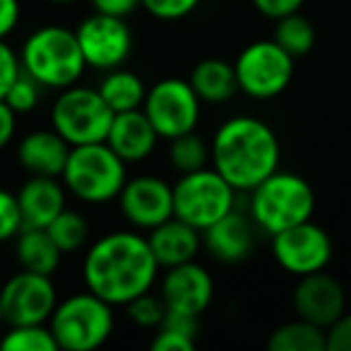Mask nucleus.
Here are the masks:
<instances>
[{"label":"nucleus","instance_id":"f257e3e1","mask_svg":"<svg viewBox=\"0 0 351 351\" xmlns=\"http://www.w3.org/2000/svg\"><path fill=\"white\" fill-rule=\"evenodd\" d=\"M159 263L149 239L137 231H111L89 245L82 260L84 287L106 303L128 306L132 298L152 291Z\"/></svg>","mask_w":351,"mask_h":351},{"label":"nucleus","instance_id":"f03ea898","mask_svg":"<svg viewBox=\"0 0 351 351\" xmlns=\"http://www.w3.org/2000/svg\"><path fill=\"white\" fill-rule=\"evenodd\" d=\"M279 140L265 121L255 116H234L217 128L210 159L239 193H250L279 169Z\"/></svg>","mask_w":351,"mask_h":351},{"label":"nucleus","instance_id":"7ed1b4c3","mask_svg":"<svg viewBox=\"0 0 351 351\" xmlns=\"http://www.w3.org/2000/svg\"><path fill=\"white\" fill-rule=\"evenodd\" d=\"M20 63L22 70L41 87L58 92L77 84L87 68L77 34L60 25H46L32 32L22 44Z\"/></svg>","mask_w":351,"mask_h":351},{"label":"nucleus","instance_id":"20e7f679","mask_svg":"<svg viewBox=\"0 0 351 351\" xmlns=\"http://www.w3.org/2000/svg\"><path fill=\"white\" fill-rule=\"evenodd\" d=\"M315 212V193L298 173L274 171L250 191L248 215L260 231L274 236L279 231L308 221Z\"/></svg>","mask_w":351,"mask_h":351},{"label":"nucleus","instance_id":"39448f33","mask_svg":"<svg viewBox=\"0 0 351 351\" xmlns=\"http://www.w3.org/2000/svg\"><path fill=\"white\" fill-rule=\"evenodd\" d=\"M60 178L70 195L80 202L106 205L121 195L128 181V164L108 147V142L77 145L70 149Z\"/></svg>","mask_w":351,"mask_h":351},{"label":"nucleus","instance_id":"423d86ee","mask_svg":"<svg viewBox=\"0 0 351 351\" xmlns=\"http://www.w3.org/2000/svg\"><path fill=\"white\" fill-rule=\"evenodd\" d=\"M58 349L63 351H94L108 341L116 327L113 306L97 293L80 291L63 298L49 320Z\"/></svg>","mask_w":351,"mask_h":351},{"label":"nucleus","instance_id":"0eeeda50","mask_svg":"<svg viewBox=\"0 0 351 351\" xmlns=\"http://www.w3.org/2000/svg\"><path fill=\"white\" fill-rule=\"evenodd\" d=\"M236 188L217 169L181 173L173 183V217L205 231L224 215L236 210Z\"/></svg>","mask_w":351,"mask_h":351},{"label":"nucleus","instance_id":"6e6552de","mask_svg":"<svg viewBox=\"0 0 351 351\" xmlns=\"http://www.w3.org/2000/svg\"><path fill=\"white\" fill-rule=\"evenodd\" d=\"M116 113L111 111L99 89L73 84L60 89L51 108V125L70 147L106 142Z\"/></svg>","mask_w":351,"mask_h":351},{"label":"nucleus","instance_id":"1a4fd4ad","mask_svg":"<svg viewBox=\"0 0 351 351\" xmlns=\"http://www.w3.org/2000/svg\"><path fill=\"white\" fill-rule=\"evenodd\" d=\"M239 89L250 99H274L289 87L293 77V56L274 39L253 41L234 63Z\"/></svg>","mask_w":351,"mask_h":351},{"label":"nucleus","instance_id":"9d476101","mask_svg":"<svg viewBox=\"0 0 351 351\" xmlns=\"http://www.w3.org/2000/svg\"><path fill=\"white\" fill-rule=\"evenodd\" d=\"M200 97L193 89L191 80L164 77L147 89L142 111L147 113L161 140H173L197 128L200 121Z\"/></svg>","mask_w":351,"mask_h":351},{"label":"nucleus","instance_id":"9b49d317","mask_svg":"<svg viewBox=\"0 0 351 351\" xmlns=\"http://www.w3.org/2000/svg\"><path fill=\"white\" fill-rule=\"evenodd\" d=\"M3 313L5 325H46L58 306V289L51 274L20 269L3 287Z\"/></svg>","mask_w":351,"mask_h":351},{"label":"nucleus","instance_id":"f8f14e48","mask_svg":"<svg viewBox=\"0 0 351 351\" xmlns=\"http://www.w3.org/2000/svg\"><path fill=\"white\" fill-rule=\"evenodd\" d=\"M87 68L113 70L121 68L132 53V32L125 17L92 12L75 29Z\"/></svg>","mask_w":351,"mask_h":351},{"label":"nucleus","instance_id":"ddd939ff","mask_svg":"<svg viewBox=\"0 0 351 351\" xmlns=\"http://www.w3.org/2000/svg\"><path fill=\"white\" fill-rule=\"evenodd\" d=\"M272 255L284 272L306 277V274L320 272L330 265L332 239L322 226L308 219L274 234Z\"/></svg>","mask_w":351,"mask_h":351},{"label":"nucleus","instance_id":"4468645a","mask_svg":"<svg viewBox=\"0 0 351 351\" xmlns=\"http://www.w3.org/2000/svg\"><path fill=\"white\" fill-rule=\"evenodd\" d=\"M118 207L130 226L152 231L173 217V186L159 176H135L123 186Z\"/></svg>","mask_w":351,"mask_h":351},{"label":"nucleus","instance_id":"2eb2a0df","mask_svg":"<svg viewBox=\"0 0 351 351\" xmlns=\"http://www.w3.org/2000/svg\"><path fill=\"white\" fill-rule=\"evenodd\" d=\"M159 296L169 313L200 317L215 298V282L210 272L193 260V263L166 269V274L161 277Z\"/></svg>","mask_w":351,"mask_h":351},{"label":"nucleus","instance_id":"dca6fc26","mask_svg":"<svg viewBox=\"0 0 351 351\" xmlns=\"http://www.w3.org/2000/svg\"><path fill=\"white\" fill-rule=\"evenodd\" d=\"M293 308L298 317L327 330L346 313L344 289L325 269L298 277V284L293 289Z\"/></svg>","mask_w":351,"mask_h":351},{"label":"nucleus","instance_id":"f3484780","mask_svg":"<svg viewBox=\"0 0 351 351\" xmlns=\"http://www.w3.org/2000/svg\"><path fill=\"white\" fill-rule=\"evenodd\" d=\"M255 221L250 215H241V212L231 210L219 221L207 226L202 231V248L217 260V263L234 265L241 263L250 255L255 245Z\"/></svg>","mask_w":351,"mask_h":351},{"label":"nucleus","instance_id":"a211bd4d","mask_svg":"<svg viewBox=\"0 0 351 351\" xmlns=\"http://www.w3.org/2000/svg\"><path fill=\"white\" fill-rule=\"evenodd\" d=\"M159 140V132L154 130V125L149 123V118H147V113L142 108L116 113L111 130L106 135L108 147L125 164H140V161L149 159Z\"/></svg>","mask_w":351,"mask_h":351},{"label":"nucleus","instance_id":"6ab92c4d","mask_svg":"<svg viewBox=\"0 0 351 351\" xmlns=\"http://www.w3.org/2000/svg\"><path fill=\"white\" fill-rule=\"evenodd\" d=\"M147 239H149L152 253H154L156 263L164 269L176 267V265H183V263H193L202 248V231L186 224L178 217H171L164 224L154 226Z\"/></svg>","mask_w":351,"mask_h":351},{"label":"nucleus","instance_id":"aec40b11","mask_svg":"<svg viewBox=\"0 0 351 351\" xmlns=\"http://www.w3.org/2000/svg\"><path fill=\"white\" fill-rule=\"evenodd\" d=\"M65 193L68 188L58 183L53 176H32L17 191L25 226L46 229L60 212L65 210Z\"/></svg>","mask_w":351,"mask_h":351},{"label":"nucleus","instance_id":"412c9836","mask_svg":"<svg viewBox=\"0 0 351 351\" xmlns=\"http://www.w3.org/2000/svg\"><path fill=\"white\" fill-rule=\"evenodd\" d=\"M73 147L51 128L25 135L17 145V159L29 176H63L65 161Z\"/></svg>","mask_w":351,"mask_h":351},{"label":"nucleus","instance_id":"4be33fe9","mask_svg":"<svg viewBox=\"0 0 351 351\" xmlns=\"http://www.w3.org/2000/svg\"><path fill=\"white\" fill-rule=\"evenodd\" d=\"M15 258L27 272L53 274L60 267L63 250L53 243L46 229L25 226L15 239Z\"/></svg>","mask_w":351,"mask_h":351},{"label":"nucleus","instance_id":"5701e85b","mask_svg":"<svg viewBox=\"0 0 351 351\" xmlns=\"http://www.w3.org/2000/svg\"><path fill=\"white\" fill-rule=\"evenodd\" d=\"M191 84L205 104H224L239 92L234 63H226L221 58L200 60L191 73Z\"/></svg>","mask_w":351,"mask_h":351},{"label":"nucleus","instance_id":"b1692460","mask_svg":"<svg viewBox=\"0 0 351 351\" xmlns=\"http://www.w3.org/2000/svg\"><path fill=\"white\" fill-rule=\"evenodd\" d=\"M97 89L104 97V101L111 106L113 113L142 108L145 97H147V87L140 80V75L130 73V70H123V68L106 70V75H104V80L99 82Z\"/></svg>","mask_w":351,"mask_h":351},{"label":"nucleus","instance_id":"393cba45","mask_svg":"<svg viewBox=\"0 0 351 351\" xmlns=\"http://www.w3.org/2000/svg\"><path fill=\"white\" fill-rule=\"evenodd\" d=\"M269 351H327V330L313 322L291 320L279 325L267 339Z\"/></svg>","mask_w":351,"mask_h":351},{"label":"nucleus","instance_id":"a878e982","mask_svg":"<svg viewBox=\"0 0 351 351\" xmlns=\"http://www.w3.org/2000/svg\"><path fill=\"white\" fill-rule=\"evenodd\" d=\"M274 41H277L287 53H291L293 58H301V56L311 53L313 46H315V27H313L311 20L303 17L301 12H291V15L277 20Z\"/></svg>","mask_w":351,"mask_h":351},{"label":"nucleus","instance_id":"bb28decb","mask_svg":"<svg viewBox=\"0 0 351 351\" xmlns=\"http://www.w3.org/2000/svg\"><path fill=\"white\" fill-rule=\"evenodd\" d=\"M49 236L53 239V243L58 245L63 253H77L84 248V243L89 241V224L80 212L68 210L65 207L49 226H46Z\"/></svg>","mask_w":351,"mask_h":351},{"label":"nucleus","instance_id":"cd10ccee","mask_svg":"<svg viewBox=\"0 0 351 351\" xmlns=\"http://www.w3.org/2000/svg\"><path fill=\"white\" fill-rule=\"evenodd\" d=\"M0 349L5 351H56L53 332L49 325H10V330L0 337Z\"/></svg>","mask_w":351,"mask_h":351},{"label":"nucleus","instance_id":"c85d7f7f","mask_svg":"<svg viewBox=\"0 0 351 351\" xmlns=\"http://www.w3.org/2000/svg\"><path fill=\"white\" fill-rule=\"evenodd\" d=\"M207 156H210V149H207L205 140L195 130L171 140L169 161L178 173H191V171L205 169Z\"/></svg>","mask_w":351,"mask_h":351},{"label":"nucleus","instance_id":"c756f323","mask_svg":"<svg viewBox=\"0 0 351 351\" xmlns=\"http://www.w3.org/2000/svg\"><path fill=\"white\" fill-rule=\"evenodd\" d=\"M128 317L135 325L147 327V330H156L166 317V303L161 301V296H152V291L142 293V296L132 298L125 306Z\"/></svg>","mask_w":351,"mask_h":351},{"label":"nucleus","instance_id":"7c9ffc66","mask_svg":"<svg viewBox=\"0 0 351 351\" xmlns=\"http://www.w3.org/2000/svg\"><path fill=\"white\" fill-rule=\"evenodd\" d=\"M41 89H44V87H41L34 77H29V75L22 70L20 77L10 84V89H8V94H5V99H3V101H5L8 106L17 113V116H20V113H29V111H34L36 104H39Z\"/></svg>","mask_w":351,"mask_h":351},{"label":"nucleus","instance_id":"2f4dec72","mask_svg":"<svg viewBox=\"0 0 351 351\" xmlns=\"http://www.w3.org/2000/svg\"><path fill=\"white\" fill-rule=\"evenodd\" d=\"M25 229V219H22V210L17 195L5 188H0V243L17 239V234Z\"/></svg>","mask_w":351,"mask_h":351},{"label":"nucleus","instance_id":"473e14b6","mask_svg":"<svg viewBox=\"0 0 351 351\" xmlns=\"http://www.w3.org/2000/svg\"><path fill=\"white\" fill-rule=\"evenodd\" d=\"M200 3L202 0H142V8L156 20L173 22L188 17Z\"/></svg>","mask_w":351,"mask_h":351},{"label":"nucleus","instance_id":"72a5a7b5","mask_svg":"<svg viewBox=\"0 0 351 351\" xmlns=\"http://www.w3.org/2000/svg\"><path fill=\"white\" fill-rule=\"evenodd\" d=\"M22 63L20 56L15 53L10 44H5V39H0V99H5L10 84L20 77Z\"/></svg>","mask_w":351,"mask_h":351},{"label":"nucleus","instance_id":"f704fd0d","mask_svg":"<svg viewBox=\"0 0 351 351\" xmlns=\"http://www.w3.org/2000/svg\"><path fill=\"white\" fill-rule=\"evenodd\" d=\"M197 344L195 337H188L183 332L169 330V327H156L154 339L149 341V349L154 351H193Z\"/></svg>","mask_w":351,"mask_h":351},{"label":"nucleus","instance_id":"c9c22d12","mask_svg":"<svg viewBox=\"0 0 351 351\" xmlns=\"http://www.w3.org/2000/svg\"><path fill=\"white\" fill-rule=\"evenodd\" d=\"M327 351H351V313L327 327Z\"/></svg>","mask_w":351,"mask_h":351},{"label":"nucleus","instance_id":"e433bc0d","mask_svg":"<svg viewBox=\"0 0 351 351\" xmlns=\"http://www.w3.org/2000/svg\"><path fill=\"white\" fill-rule=\"evenodd\" d=\"M303 3H306V0H253L255 10L274 22L291 15V12H298Z\"/></svg>","mask_w":351,"mask_h":351},{"label":"nucleus","instance_id":"4c0bfd02","mask_svg":"<svg viewBox=\"0 0 351 351\" xmlns=\"http://www.w3.org/2000/svg\"><path fill=\"white\" fill-rule=\"evenodd\" d=\"M22 17L20 0H0V39H8L17 29Z\"/></svg>","mask_w":351,"mask_h":351},{"label":"nucleus","instance_id":"58836bf2","mask_svg":"<svg viewBox=\"0 0 351 351\" xmlns=\"http://www.w3.org/2000/svg\"><path fill=\"white\" fill-rule=\"evenodd\" d=\"M94 12H104V15L113 17H128L142 8V0H92Z\"/></svg>","mask_w":351,"mask_h":351},{"label":"nucleus","instance_id":"ea45409f","mask_svg":"<svg viewBox=\"0 0 351 351\" xmlns=\"http://www.w3.org/2000/svg\"><path fill=\"white\" fill-rule=\"evenodd\" d=\"M17 132V113L0 99V149H5Z\"/></svg>","mask_w":351,"mask_h":351},{"label":"nucleus","instance_id":"a19ab883","mask_svg":"<svg viewBox=\"0 0 351 351\" xmlns=\"http://www.w3.org/2000/svg\"><path fill=\"white\" fill-rule=\"evenodd\" d=\"M5 325V313H3V298H0V330Z\"/></svg>","mask_w":351,"mask_h":351},{"label":"nucleus","instance_id":"79ce46f5","mask_svg":"<svg viewBox=\"0 0 351 351\" xmlns=\"http://www.w3.org/2000/svg\"><path fill=\"white\" fill-rule=\"evenodd\" d=\"M49 3H53V5H70L75 0H49Z\"/></svg>","mask_w":351,"mask_h":351}]
</instances>
